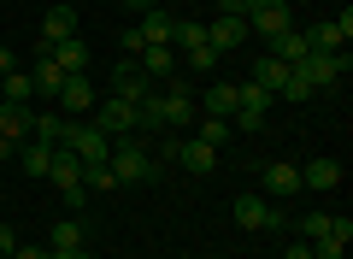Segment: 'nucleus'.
Here are the masks:
<instances>
[{"instance_id":"9","label":"nucleus","mask_w":353,"mask_h":259,"mask_svg":"<svg viewBox=\"0 0 353 259\" xmlns=\"http://www.w3.org/2000/svg\"><path fill=\"white\" fill-rule=\"evenodd\" d=\"M230 212H236V224H248V230H277V224H289L265 195H236V207H230Z\"/></svg>"},{"instance_id":"44","label":"nucleus","mask_w":353,"mask_h":259,"mask_svg":"<svg viewBox=\"0 0 353 259\" xmlns=\"http://www.w3.org/2000/svg\"><path fill=\"white\" fill-rule=\"evenodd\" d=\"M12 153H18V142H6V136H0V160H12Z\"/></svg>"},{"instance_id":"27","label":"nucleus","mask_w":353,"mask_h":259,"mask_svg":"<svg viewBox=\"0 0 353 259\" xmlns=\"http://www.w3.org/2000/svg\"><path fill=\"white\" fill-rule=\"evenodd\" d=\"M0 100L30 106V100H36V83H30V71H6V77H0Z\"/></svg>"},{"instance_id":"33","label":"nucleus","mask_w":353,"mask_h":259,"mask_svg":"<svg viewBox=\"0 0 353 259\" xmlns=\"http://www.w3.org/2000/svg\"><path fill=\"white\" fill-rule=\"evenodd\" d=\"M330 224H336V212H306L294 230H301V242H318V236H330Z\"/></svg>"},{"instance_id":"15","label":"nucleus","mask_w":353,"mask_h":259,"mask_svg":"<svg viewBox=\"0 0 353 259\" xmlns=\"http://www.w3.org/2000/svg\"><path fill=\"white\" fill-rule=\"evenodd\" d=\"M136 65H141V77H176V48H165V41H148V48L136 53Z\"/></svg>"},{"instance_id":"28","label":"nucleus","mask_w":353,"mask_h":259,"mask_svg":"<svg viewBox=\"0 0 353 259\" xmlns=\"http://www.w3.org/2000/svg\"><path fill=\"white\" fill-rule=\"evenodd\" d=\"M77 247H88V242H83V224H77V218L53 224V236H48V253H77Z\"/></svg>"},{"instance_id":"29","label":"nucleus","mask_w":353,"mask_h":259,"mask_svg":"<svg viewBox=\"0 0 353 259\" xmlns=\"http://www.w3.org/2000/svg\"><path fill=\"white\" fill-rule=\"evenodd\" d=\"M18 165H24L30 177H48V165H53V148H48V142H24V148H18Z\"/></svg>"},{"instance_id":"7","label":"nucleus","mask_w":353,"mask_h":259,"mask_svg":"<svg viewBox=\"0 0 353 259\" xmlns=\"http://www.w3.org/2000/svg\"><path fill=\"white\" fill-rule=\"evenodd\" d=\"M94 130H106V136H136V106L118 95L94 100Z\"/></svg>"},{"instance_id":"5","label":"nucleus","mask_w":353,"mask_h":259,"mask_svg":"<svg viewBox=\"0 0 353 259\" xmlns=\"http://www.w3.org/2000/svg\"><path fill=\"white\" fill-rule=\"evenodd\" d=\"M106 95H118V100H130V106H141V100L153 95V77H141V65L124 53V59L112 65V88H106Z\"/></svg>"},{"instance_id":"26","label":"nucleus","mask_w":353,"mask_h":259,"mask_svg":"<svg viewBox=\"0 0 353 259\" xmlns=\"http://www.w3.org/2000/svg\"><path fill=\"white\" fill-rule=\"evenodd\" d=\"M83 189H88V195H112V189H118L112 160H88V165H83Z\"/></svg>"},{"instance_id":"12","label":"nucleus","mask_w":353,"mask_h":259,"mask_svg":"<svg viewBox=\"0 0 353 259\" xmlns=\"http://www.w3.org/2000/svg\"><path fill=\"white\" fill-rule=\"evenodd\" d=\"M94 83H88V71L83 77H65V88H59V100H53V106L65 112V118H83V112H94Z\"/></svg>"},{"instance_id":"19","label":"nucleus","mask_w":353,"mask_h":259,"mask_svg":"<svg viewBox=\"0 0 353 259\" xmlns=\"http://www.w3.org/2000/svg\"><path fill=\"white\" fill-rule=\"evenodd\" d=\"M176 165H189L194 177H206V171L218 165V148H206L201 136H189V142H176Z\"/></svg>"},{"instance_id":"20","label":"nucleus","mask_w":353,"mask_h":259,"mask_svg":"<svg viewBox=\"0 0 353 259\" xmlns=\"http://www.w3.org/2000/svg\"><path fill=\"white\" fill-rule=\"evenodd\" d=\"M265 53H271V59H283V65L294 71L312 48H306V30H283V36H271V48H265Z\"/></svg>"},{"instance_id":"35","label":"nucleus","mask_w":353,"mask_h":259,"mask_svg":"<svg viewBox=\"0 0 353 259\" xmlns=\"http://www.w3.org/2000/svg\"><path fill=\"white\" fill-rule=\"evenodd\" d=\"M347 253V242H336V236H318L312 242V259H341Z\"/></svg>"},{"instance_id":"3","label":"nucleus","mask_w":353,"mask_h":259,"mask_svg":"<svg viewBox=\"0 0 353 259\" xmlns=\"http://www.w3.org/2000/svg\"><path fill=\"white\" fill-rule=\"evenodd\" d=\"M294 71L312 83V95H318V88H336V83H347V48H341V53H306Z\"/></svg>"},{"instance_id":"22","label":"nucleus","mask_w":353,"mask_h":259,"mask_svg":"<svg viewBox=\"0 0 353 259\" xmlns=\"http://www.w3.org/2000/svg\"><path fill=\"white\" fill-rule=\"evenodd\" d=\"M65 36H77V12L71 6H48V18H41V48H53Z\"/></svg>"},{"instance_id":"30","label":"nucleus","mask_w":353,"mask_h":259,"mask_svg":"<svg viewBox=\"0 0 353 259\" xmlns=\"http://www.w3.org/2000/svg\"><path fill=\"white\" fill-rule=\"evenodd\" d=\"M201 41H206V24H194V18H176V24H171V48H176V53L201 48Z\"/></svg>"},{"instance_id":"40","label":"nucleus","mask_w":353,"mask_h":259,"mask_svg":"<svg viewBox=\"0 0 353 259\" xmlns=\"http://www.w3.org/2000/svg\"><path fill=\"white\" fill-rule=\"evenodd\" d=\"M12 259H48V247H24V242H18V253Z\"/></svg>"},{"instance_id":"45","label":"nucleus","mask_w":353,"mask_h":259,"mask_svg":"<svg viewBox=\"0 0 353 259\" xmlns=\"http://www.w3.org/2000/svg\"><path fill=\"white\" fill-rule=\"evenodd\" d=\"M183 6H194V0H183Z\"/></svg>"},{"instance_id":"42","label":"nucleus","mask_w":353,"mask_h":259,"mask_svg":"<svg viewBox=\"0 0 353 259\" xmlns=\"http://www.w3.org/2000/svg\"><path fill=\"white\" fill-rule=\"evenodd\" d=\"M48 259H94V253H88V247H77V253H48Z\"/></svg>"},{"instance_id":"37","label":"nucleus","mask_w":353,"mask_h":259,"mask_svg":"<svg viewBox=\"0 0 353 259\" xmlns=\"http://www.w3.org/2000/svg\"><path fill=\"white\" fill-rule=\"evenodd\" d=\"M0 253H6V259L18 253V230H12V224H0Z\"/></svg>"},{"instance_id":"41","label":"nucleus","mask_w":353,"mask_h":259,"mask_svg":"<svg viewBox=\"0 0 353 259\" xmlns=\"http://www.w3.org/2000/svg\"><path fill=\"white\" fill-rule=\"evenodd\" d=\"M6 71H18V59H12V48H0V77Z\"/></svg>"},{"instance_id":"13","label":"nucleus","mask_w":353,"mask_h":259,"mask_svg":"<svg viewBox=\"0 0 353 259\" xmlns=\"http://www.w3.org/2000/svg\"><path fill=\"white\" fill-rule=\"evenodd\" d=\"M41 53H48V59L59 65L65 77H83V71H88V59H94L83 36H65V41H53V48H41Z\"/></svg>"},{"instance_id":"18","label":"nucleus","mask_w":353,"mask_h":259,"mask_svg":"<svg viewBox=\"0 0 353 259\" xmlns=\"http://www.w3.org/2000/svg\"><path fill=\"white\" fill-rule=\"evenodd\" d=\"M248 83H259L265 95L277 100V95H283V83H289V65H283V59H271V53H265V59H253V71H248Z\"/></svg>"},{"instance_id":"36","label":"nucleus","mask_w":353,"mask_h":259,"mask_svg":"<svg viewBox=\"0 0 353 259\" xmlns=\"http://www.w3.org/2000/svg\"><path fill=\"white\" fill-rule=\"evenodd\" d=\"M283 100H312V83H306L301 71H289V83H283Z\"/></svg>"},{"instance_id":"32","label":"nucleus","mask_w":353,"mask_h":259,"mask_svg":"<svg viewBox=\"0 0 353 259\" xmlns=\"http://www.w3.org/2000/svg\"><path fill=\"white\" fill-rule=\"evenodd\" d=\"M176 65H189L194 77H206V71H212V65H218V48H212V41H201V48H189V53H176Z\"/></svg>"},{"instance_id":"17","label":"nucleus","mask_w":353,"mask_h":259,"mask_svg":"<svg viewBox=\"0 0 353 259\" xmlns=\"http://www.w3.org/2000/svg\"><path fill=\"white\" fill-rule=\"evenodd\" d=\"M48 177L59 183V195H71V189H83V160H77L71 148H53V165H48Z\"/></svg>"},{"instance_id":"16","label":"nucleus","mask_w":353,"mask_h":259,"mask_svg":"<svg viewBox=\"0 0 353 259\" xmlns=\"http://www.w3.org/2000/svg\"><path fill=\"white\" fill-rule=\"evenodd\" d=\"M206 41H212L218 53H230V48H241V41H248V18H224V12H218L212 24H206Z\"/></svg>"},{"instance_id":"8","label":"nucleus","mask_w":353,"mask_h":259,"mask_svg":"<svg viewBox=\"0 0 353 259\" xmlns=\"http://www.w3.org/2000/svg\"><path fill=\"white\" fill-rule=\"evenodd\" d=\"M347 36H353V12L341 6V18L306 30V48H312V53H341V48H347Z\"/></svg>"},{"instance_id":"6","label":"nucleus","mask_w":353,"mask_h":259,"mask_svg":"<svg viewBox=\"0 0 353 259\" xmlns=\"http://www.w3.org/2000/svg\"><path fill=\"white\" fill-rule=\"evenodd\" d=\"M283 30H294L289 18V0H253V12H248V36H283Z\"/></svg>"},{"instance_id":"21","label":"nucleus","mask_w":353,"mask_h":259,"mask_svg":"<svg viewBox=\"0 0 353 259\" xmlns=\"http://www.w3.org/2000/svg\"><path fill=\"white\" fill-rule=\"evenodd\" d=\"M30 112H36V106H12V100H0V136L24 148V142H30Z\"/></svg>"},{"instance_id":"43","label":"nucleus","mask_w":353,"mask_h":259,"mask_svg":"<svg viewBox=\"0 0 353 259\" xmlns=\"http://www.w3.org/2000/svg\"><path fill=\"white\" fill-rule=\"evenodd\" d=\"M124 6L130 12H148V6H159V0H124Z\"/></svg>"},{"instance_id":"39","label":"nucleus","mask_w":353,"mask_h":259,"mask_svg":"<svg viewBox=\"0 0 353 259\" xmlns=\"http://www.w3.org/2000/svg\"><path fill=\"white\" fill-rule=\"evenodd\" d=\"M289 259H312V242H301V236H294V242H289Z\"/></svg>"},{"instance_id":"4","label":"nucleus","mask_w":353,"mask_h":259,"mask_svg":"<svg viewBox=\"0 0 353 259\" xmlns=\"http://www.w3.org/2000/svg\"><path fill=\"white\" fill-rule=\"evenodd\" d=\"M265 112H271V95L259 83H236V112H230V130H259Z\"/></svg>"},{"instance_id":"34","label":"nucleus","mask_w":353,"mask_h":259,"mask_svg":"<svg viewBox=\"0 0 353 259\" xmlns=\"http://www.w3.org/2000/svg\"><path fill=\"white\" fill-rule=\"evenodd\" d=\"M230 136H236V130H230V118H201V142H206V148H224Z\"/></svg>"},{"instance_id":"23","label":"nucleus","mask_w":353,"mask_h":259,"mask_svg":"<svg viewBox=\"0 0 353 259\" xmlns=\"http://www.w3.org/2000/svg\"><path fill=\"white\" fill-rule=\"evenodd\" d=\"M30 83H36V95H41V100H59V88H65V71L48 59V53H36V71H30Z\"/></svg>"},{"instance_id":"31","label":"nucleus","mask_w":353,"mask_h":259,"mask_svg":"<svg viewBox=\"0 0 353 259\" xmlns=\"http://www.w3.org/2000/svg\"><path fill=\"white\" fill-rule=\"evenodd\" d=\"M236 112V83H212L206 88V118H230Z\"/></svg>"},{"instance_id":"14","label":"nucleus","mask_w":353,"mask_h":259,"mask_svg":"<svg viewBox=\"0 0 353 259\" xmlns=\"http://www.w3.org/2000/svg\"><path fill=\"white\" fill-rule=\"evenodd\" d=\"M259 183H265V200H289V195H301V171H294V165H283V160L259 165Z\"/></svg>"},{"instance_id":"24","label":"nucleus","mask_w":353,"mask_h":259,"mask_svg":"<svg viewBox=\"0 0 353 259\" xmlns=\"http://www.w3.org/2000/svg\"><path fill=\"white\" fill-rule=\"evenodd\" d=\"M171 24H176V18L165 12V6H148L136 30H141V41H165V48H171Z\"/></svg>"},{"instance_id":"10","label":"nucleus","mask_w":353,"mask_h":259,"mask_svg":"<svg viewBox=\"0 0 353 259\" xmlns=\"http://www.w3.org/2000/svg\"><path fill=\"white\" fill-rule=\"evenodd\" d=\"M65 148L88 165V160H106V153H112V136H106V130H94V124H77V118H71V142H65Z\"/></svg>"},{"instance_id":"11","label":"nucleus","mask_w":353,"mask_h":259,"mask_svg":"<svg viewBox=\"0 0 353 259\" xmlns=\"http://www.w3.org/2000/svg\"><path fill=\"white\" fill-rule=\"evenodd\" d=\"M30 142H48V148H65V142H71V118H65L59 106H48V112H30Z\"/></svg>"},{"instance_id":"2","label":"nucleus","mask_w":353,"mask_h":259,"mask_svg":"<svg viewBox=\"0 0 353 259\" xmlns=\"http://www.w3.org/2000/svg\"><path fill=\"white\" fill-rule=\"evenodd\" d=\"M159 106H165V130H194V83H176V77H165Z\"/></svg>"},{"instance_id":"38","label":"nucleus","mask_w":353,"mask_h":259,"mask_svg":"<svg viewBox=\"0 0 353 259\" xmlns=\"http://www.w3.org/2000/svg\"><path fill=\"white\" fill-rule=\"evenodd\" d=\"M218 6H224V18H248L253 12V0H218Z\"/></svg>"},{"instance_id":"1","label":"nucleus","mask_w":353,"mask_h":259,"mask_svg":"<svg viewBox=\"0 0 353 259\" xmlns=\"http://www.w3.org/2000/svg\"><path fill=\"white\" fill-rule=\"evenodd\" d=\"M112 177H118V189H130V183H153L159 177V160L148 153V142L141 136H112Z\"/></svg>"},{"instance_id":"25","label":"nucleus","mask_w":353,"mask_h":259,"mask_svg":"<svg viewBox=\"0 0 353 259\" xmlns=\"http://www.w3.org/2000/svg\"><path fill=\"white\" fill-rule=\"evenodd\" d=\"M301 189H341V165L336 160H312L301 171Z\"/></svg>"}]
</instances>
